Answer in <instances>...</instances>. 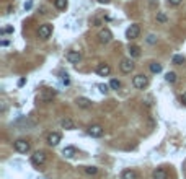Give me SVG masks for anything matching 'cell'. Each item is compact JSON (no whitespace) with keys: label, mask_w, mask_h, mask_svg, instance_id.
<instances>
[{"label":"cell","mask_w":186,"mask_h":179,"mask_svg":"<svg viewBox=\"0 0 186 179\" xmlns=\"http://www.w3.org/2000/svg\"><path fill=\"white\" fill-rule=\"evenodd\" d=\"M62 155L66 156V158H72V156L75 155V148L74 147H66L62 150Z\"/></svg>","instance_id":"e0dca14e"},{"label":"cell","mask_w":186,"mask_h":179,"mask_svg":"<svg viewBox=\"0 0 186 179\" xmlns=\"http://www.w3.org/2000/svg\"><path fill=\"white\" fill-rule=\"evenodd\" d=\"M96 73H98L100 77H110L111 67L108 65V64H100V65L96 67Z\"/></svg>","instance_id":"7c38bea8"},{"label":"cell","mask_w":186,"mask_h":179,"mask_svg":"<svg viewBox=\"0 0 186 179\" xmlns=\"http://www.w3.org/2000/svg\"><path fill=\"white\" fill-rule=\"evenodd\" d=\"M61 134L59 132H51V134H49L47 135V143H49V145H51V147H56V145H59V142H61Z\"/></svg>","instance_id":"8fae6325"},{"label":"cell","mask_w":186,"mask_h":179,"mask_svg":"<svg viewBox=\"0 0 186 179\" xmlns=\"http://www.w3.org/2000/svg\"><path fill=\"white\" fill-rule=\"evenodd\" d=\"M152 177L154 179H167L168 174H167V171L163 169V168H157L154 173H152Z\"/></svg>","instance_id":"9a60e30c"},{"label":"cell","mask_w":186,"mask_h":179,"mask_svg":"<svg viewBox=\"0 0 186 179\" xmlns=\"http://www.w3.org/2000/svg\"><path fill=\"white\" fill-rule=\"evenodd\" d=\"M183 62H184V57L183 55H175L173 57V64H175V65H181Z\"/></svg>","instance_id":"603a6c76"},{"label":"cell","mask_w":186,"mask_h":179,"mask_svg":"<svg viewBox=\"0 0 186 179\" xmlns=\"http://www.w3.org/2000/svg\"><path fill=\"white\" fill-rule=\"evenodd\" d=\"M12 31H13V30H12L10 26H8V28H5V30H3V33H12Z\"/></svg>","instance_id":"d6a6232c"},{"label":"cell","mask_w":186,"mask_h":179,"mask_svg":"<svg viewBox=\"0 0 186 179\" xmlns=\"http://www.w3.org/2000/svg\"><path fill=\"white\" fill-rule=\"evenodd\" d=\"M15 150L18 153H28L30 152V142L28 140H23V139H20L15 142Z\"/></svg>","instance_id":"8992f818"},{"label":"cell","mask_w":186,"mask_h":179,"mask_svg":"<svg viewBox=\"0 0 186 179\" xmlns=\"http://www.w3.org/2000/svg\"><path fill=\"white\" fill-rule=\"evenodd\" d=\"M119 68H121L123 73H131V72L134 70L132 59H123V60H121V64H119Z\"/></svg>","instance_id":"52a82bcc"},{"label":"cell","mask_w":186,"mask_h":179,"mask_svg":"<svg viewBox=\"0 0 186 179\" xmlns=\"http://www.w3.org/2000/svg\"><path fill=\"white\" fill-rule=\"evenodd\" d=\"M98 88H100V91H101L103 95H106V93H108V87H106V85H98Z\"/></svg>","instance_id":"4316f807"},{"label":"cell","mask_w":186,"mask_h":179,"mask_svg":"<svg viewBox=\"0 0 186 179\" xmlns=\"http://www.w3.org/2000/svg\"><path fill=\"white\" fill-rule=\"evenodd\" d=\"M121 179H137V173L134 169H126L121 174Z\"/></svg>","instance_id":"2e32d148"},{"label":"cell","mask_w":186,"mask_h":179,"mask_svg":"<svg viewBox=\"0 0 186 179\" xmlns=\"http://www.w3.org/2000/svg\"><path fill=\"white\" fill-rule=\"evenodd\" d=\"M150 72H152V73H160L162 65H160V64H157V62H152V64H150Z\"/></svg>","instance_id":"d6986e66"},{"label":"cell","mask_w":186,"mask_h":179,"mask_svg":"<svg viewBox=\"0 0 186 179\" xmlns=\"http://www.w3.org/2000/svg\"><path fill=\"white\" fill-rule=\"evenodd\" d=\"M98 2H100V3H103V5H106V3H110L111 0H98Z\"/></svg>","instance_id":"1f68e13d"},{"label":"cell","mask_w":186,"mask_h":179,"mask_svg":"<svg viewBox=\"0 0 186 179\" xmlns=\"http://www.w3.org/2000/svg\"><path fill=\"white\" fill-rule=\"evenodd\" d=\"M31 5H33L31 2H28V3H25V8H26V10H30V8H31Z\"/></svg>","instance_id":"4dcf8cb0"},{"label":"cell","mask_w":186,"mask_h":179,"mask_svg":"<svg viewBox=\"0 0 186 179\" xmlns=\"http://www.w3.org/2000/svg\"><path fill=\"white\" fill-rule=\"evenodd\" d=\"M181 2H183V0H168V3H170V5H175V7L180 5Z\"/></svg>","instance_id":"f1b7e54d"},{"label":"cell","mask_w":186,"mask_h":179,"mask_svg":"<svg viewBox=\"0 0 186 179\" xmlns=\"http://www.w3.org/2000/svg\"><path fill=\"white\" fill-rule=\"evenodd\" d=\"M181 103L186 106V93H183V95H181Z\"/></svg>","instance_id":"f546056e"},{"label":"cell","mask_w":186,"mask_h":179,"mask_svg":"<svg viewBox=\"0 0 186 179\" xmlns=\"http://www.w3.org/2000/svg\"><path fill=\"white\" fill-rule=\"evenodd\" d=\"M129 54H131L132 57H139V55H140V49H139L137 46H131V47H129Z\"/></svg>","instance_id":"44dd1931"},{"label":"cell","mask_w":186,"mask_h":179,"mask_svg":"<svg viewBox=\"0 0 186 179\" xmlns=\"http://www.w3.org/2000/svg\"><path fill=\"white\" fill-rule=\"evenodd\" d=\"M62 83H64V85H69V83H70L69 75H67V73H62Z\"/></svg>","instance_id":"484cf974"},{"label":"cell","mask_w":186,"mask_h":179,"mask_svg":"<svg viewBox=\"0 0 186 179\" xmlns=\"http://www.w3.org/2000/svg\"><path fill=\"white\" fill-rule=\"evenodd\" d=\"M139 34H140V26L137 23H134L131 25L129 28H127V31H126V38L127 39H135V38H139Z\"/></svg>","instance_id":"7a4b0ae2"},{"label":"cell","mask_w":186,"mask_h":179,"mask_svg":"<svg viewBox=\"0 0 186 179\" xmlns=\"http://www.w3.org/2000/svg\"><path fill=\"white\" fill-rule=\"evenodd\" d=\"M98 39H100V42H101V44H108V42H111V39H113V33L108 30V28H105V30L100 31Z\"/></svg>","instance_id":"9c48e42d"},{"label":"cell","mask_w":186,"mask_h":179,"mask_svg":"<svg viewBox=\"0 0 186 179\" xmlns=\"http://www.w3.org/2000/svg\"><path fill=\"white\" fill-rule=\"evenodd\" d=\"M96 168L95 166H87V168H85V173H87V174H96Z\"/></svg>","instance_id":"cb8c5ba5"},{"label":"cell","mask_w":186,"mask_h":179,"mask_svg":"<svg viewBox=\"0 0 186 179\" xmlns=\"http://www.w3.org/2000/svg\"><path fill=\"white\" fill-rule=\"evenodd\" d=\"M31 163L34 166H42V164L46 163V153L44 152H36L31 156Z\"/></svg>","instance_id":"ba28073f"},{"label":"cell","mask_w":186,"mask_h":179,"mask_svg":"<svg viewBox=\"0 0 186 179\" xmlns=\"http://www.w3.org/2000/svg\"><path fill=\"white\" fill-rule=\"evenodd\" d=\"M165 80L168 83H175L176 82V73H175V72H168V73L165 75Z\"/></svg>","instance_id":"ffe728a7"},{"label":"cell","mask_w":186,"mask_h":179,"mask_svg":"<svg viewBox=\"0 0 186 179\" xmlns=\"http://www.w3.org/2000/svg\"><path fill=\"white\" fill-rule=\"evenodd\" d=\"M56 96V91L54 90H42L39 95H38V99L42 103H49V101H52V98Z\"/></svg>","instance_id":"277c9868"},{"label":"cell","mask_w":186,"mask_h":179,"mask_svg":"<svg viewBox=\"0 0 186 179\" xmlns=\"http://www.w3.org/2000/svg\"><path fill=\"white\" fill-rule=\"evenodd\" d=\"M110 87H111L113 90H119V88H121V82H119V80H116V78H111Z\"/></svg>","instance_id":"7402d4cb"},{"label":"cell","mask_w":186,"mask_h":179,"mask_svg":"<svg viewBox=\"0 0 186 179\" xmlns=\"http://www.w3.org/2000/svg\"><path fill=\"white\" fill-rule=\"evenodd\" d=\"M54 5L57 10H66L67 8V0H54Z\"/></svg>","instance_id":"ac0fdd59"},{"label":"cell","mask_w":186,"mask_h":179,"mask_svg":"<svg viewBox=\"0 0 186 179\" xmlns=\"http://www.w3.org/2000/svg\"><path fill=\"white\" fill-rule=\"evenodd\" d=\"M75 103L78 104V107H82V109H90V107H91V101H90L88 98H83V96L77 98Z\"/></svg>","instance_id":"4fadbf2b"},{"label":"cell","mask_w":186,"mask_h":179,"mask_svg":"<svg viewBox=\"0 0 186 179\" xmlns=\"http://www.w3.org/2000/svg\"><path fill=\"white\" fill-rule=\"evenodd\" d=\"M147 41L150 42V44H155V42H157V38H155V36H154V34H150V36H149V38H147Z\"/></svg>","instance_id":"83f0119b"},{"label":"cell","mask_w":186,"mask_h":179,"mask_svg":"<svg viewBox=\"0 0 186 179\" xmlns=\"http://www.w3.org/2000/svg\"><path fill=\"white\" fill-rule=\"evenodd\" d=\"M61 127L66 129V130H74L75 129V122L72 119H62L61 120Z\"/></svg>","instance_id":"5bb4252c"},{"label":"cell","mask_w":186,"mask_h":179,"mask_svg":"<svg viewBox=\"0 0 186 179\" xmlns=\"http://www.w3.org/2000/svg\"><path fill=\"white\" fill-rule=\"evenodd\" d=\"M103 134H105V129L100 125V124H93V125L88 127V135H90V137L98 139V137H101Z\"/></svg>","instance_id":"5b68a950"},{"label":"cell","mask_w":186,"mask_h":179,"mask_svg":"<svg viewBox=\"0 0 186 179\" xmlns=\"http://www.w3.org/2000/svg\"><path fill=\"white\" fill-rule=\"evenodd\" d=\"M66 57H67L69 64H78V62L82 60V54L78 52V51H69Z\"/></svg>","instance_id":"30bf717a"},{"label":"cell","mask_w":186,"mask_h":179,"mask_svg":"<svg viewBox=\"0 0 186 179\" xmlns=\"http://www.w3.org/2000/svg\"><path fill=\"white\" fill-rule=\"evenodd\" d=\"M25 82H26V80H25V78H21V80L18 82V85H20V87H21V85H25Z\"/></svg>","instance_id":"836d02e7"},{"label":"cell","mask_w":186,"mask_h":179,"mask_svg":"<svg viewBox=\"0 0 186 179\" xmlns=\"http://www.w3.org/2000/svg\"><path fill=\"white\" fill-rule=\"evenodd\" d=\"M38 34H39V38H41V39H47L49 36L52 34V25H49V23L41 25V26H39V30H38Z\"/></svg>","instance_id":"3957f363"},{"label":"cell","mask_w":186,"mask_h":179,"mask_svg":"<svg viewBox=\"0 0 186 179\" xmlns=\"http://www.w3.org/2000/svg\"><path fill=\"white\" fill-rule=\"evenodd\" d=\"M147 85H149V78L145 75H135L132 78V87L137 90H144Z\"/></svg>","instance_id":"6da1fadb"},{"label":"cell","mask_w":186,"mask_h":179,"mask_svg":"<svg viewBox=\"0 0 186 179\" xmlns=\"http://www.w3.org/2000/svg\"><path fill=\"white\" fill-rule=\"evenodd\" d=\"M157 20H159L160 23H165V21H167V16L163 15V13H157Z\"/></svg>","instance_id":"d4e9b609"}]
</instances>
